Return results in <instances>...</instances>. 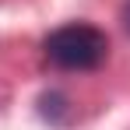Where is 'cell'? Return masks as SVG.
I'll return each instance as SVG.
<instances>
[{
    "label": "cell",
    "instance_id": "cell-1",
    "mask_svg": "<svg viewBox=\"0 0 130 130\" xmlns=\"http://www.w3.org/2000/svg\"><path fill=\"white\" fill-rule=\"evenodd\" d=\"M46 60L60 70H95L109 56V35L95 25L74 21L46 35Z\"/></svg>",
    "mask_w": 130,
    "mask_h": 130
},
{
    "label": "cell",
    "instance_id": "cell-2",
    "mask_svg": "<svg viewBox=\"0 0 130 130\" xmlns=\"http://www.w3.org/2000/svg\"><path fill=\"white\" fill-rule=\"evenodd\" d=\"M123 28H127V32H130V0H127V4H123Z\"/></svg>",
    "mask_w": 130,
    "mask_h": 130
}]
</instances>
